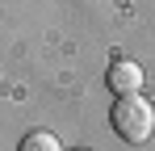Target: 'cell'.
Here are the masks:
<instances>
[{"label": "cell", "instance_id": "cell-1", "mask_svg": "<svg viewBox=\"0 0 155 151\" xmlns=\"http://www.w3.org/2000/svg\"><path fill=\"white\" fill-rule=\"evenodd\" d=\"M109 118H113V130L126 143H147L155 134V109H151V101H143L138 92L117 97V105L109 109Z\"/></svg>", "mask_w": 155, "mask_h": 151}, {"label": "cell", "instance_id": "cell-3", "mask_svg": "<svg viewBox=\"0 0 155 151\" xmlns=\"http://www.w3.org/2000/svg\"><path fill=\"white\" fill-rule=\"evenodd\" d=\"M21 151H63V143L54 139L51 130H29L21 139Z\"/></svg>", "mask_w": 155, "mask_h": 151}, {"label": "cell", "instance_id": "cell-2", "mask_svg": "<svg viewBox=\"0 0 155 151\" xmlns=\"http://www.w3.org/2000/svg\"><path fill=\"white\" fill-rule=\"evenodd\" d=\"M109 88H113L117 97L138 92V88H143V67H138V63H126V59L113 63V67H109Z\"/></svg>", "mask_w": 155, "mask_h": 151}]
</instances>
